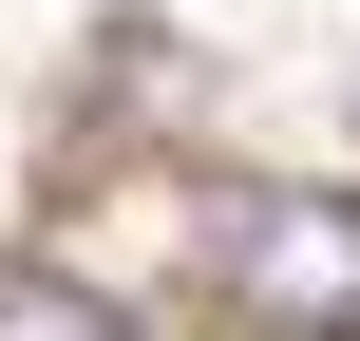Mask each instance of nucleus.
I'll use <instances>...</instances> for the list:
<instances>
[{"mask_svg":"<svg viewBox=\"0 0 360 341\" xmlns=\"http://www.w3.org/2000/svg\"><path fill=\"white\" fill-rule=\"evenodd\" d=\"M209 285L266 341H360V190H228L209 209Z\"/></svg>","mask_w":360,"mask_h":341,"instance_id":"obj_1","label":"nucleus"},{"mask_svg":"<svg viewBox=\"0 0 360 341\" xmlns=\"http://www.w3.org/2000/svg\"><path fill=\"white\" fill-rule=\"evenodd\" d=\"M0 341H114V304L57 285V266H0Z\"/></svg>","mask_w":360,"mask_h":341,"instance_id":"obj_2","label":"nucleus"}]
</instances>
